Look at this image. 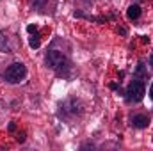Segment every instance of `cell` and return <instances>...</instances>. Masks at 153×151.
<instances>
[{
  "instance_id": "obj_4",
  "label": "cell",
  "mask_w": 153,
  "mask_h": 151,
  "mask_svg": "<svg viewBox=\"0 0 153 151\" xmlns=\"http://www.w3.org/2000/svg\"><path fill=\"white\" fill-rule=\"evenodd\" d=\"M148 123H150V119L146 115H143V114L134 115V119H132V124L137 126V128H144V126H148Z\"/></svg>"
},
{
  "instance_id": "obj_3",
  "label": "cell",
  "mask_w": 153,
  "mask_h": 151,
  "mask_svg": "<svg viewBox=\"0 0 153 151\" xmlns=\"http://www.w3.org/2000/svg\"><path fill=\"white\" fill-rule=\"evenodd\" d=\"M46 64H48L52 70L64 68V66H66V57H64V53L59 52V50H50L48 55H46Z\"/></svg>"
},
{
  "instance_id": "obj_6",
  "label": "cell",
  "mask_w": 153,
  "mask_h": 151,
  "mask_svg": "<svg viewBox=\"0 0 153 151\" xmlns=\"http://www.w3.org/2000/svg\"><path fill=\"white\" fill-rule=\"evenodd\" d=\"M29 43H30V46H32V48H38V46H39V36L36 34V30H34V36H30Z\"/></svg>"
},
{
  "instance_id": "obj_9",
  "label": "cell",
  "mask_w": 153,
  "mask_h": 151,
  "mask_svg": "<svg viewBox=\"0 0 153 151\" xmlns=\"http://www.w3.org/2000/svg\"><path fill=\"white\" fill-rule=\"evenodd\" d=\"M150 64H152V66H153V55H152V59H150Z\"/></svg>"
},
{
  "instance_id": "obj_1",
  "label": "cell",
  "mask_w": 153,
  "mask_h": 151,
  "mask_svg": "<svg viewBox=\"0 0 153 151\" xmlns=\"http://www.w3.org/2000/svg\"><path fill=\"white\" fill-rule=\"evenodd\" d=\"M27 75V70H25V66L22 64V62H14V64H11L7 70H5V80H9V82H13V84H16V82H22L23 78Z\"/></svg>"
},
{
  "instance_id": "obj_8",
  "label": "cell",
  "mask_w": 153,
  "mask_h": 151,
  "mask_svg": "<svg viewBox=\"0 0 153 151\" xmlns=\"http://www.w3.org/2000/svg\"><path fill=\"white\" fill-rule=\"evenodd\" d=\"M150 96H152V100H153V84H152V87H150Z\"/></svg>"
},
{
  "instance_id": "obj_7",
  "label": "cell",
  "mask_w": 153,
  "mask_h": 151,
  "mask_svg": "<svg viewBox=\"0 0 153 151\" xmlns=\"http://www.w3.org/2000/svg\"><path fill=\"white\" fill-rule=\"evenodd\" d=\"M32 2H34V5H38V7H43V5H45L48 0H32Z\"/></svg>"
},
{
  "instance_id": "obj_10",
  "label": "cell",
  "mask_w": 153,
  "mask_h": 151,
  "mask_svg": "<svg viewBox=\"0 0 153 151\" xmlns=\"http://www.w3.org/2000/svg\"><path fill=\"white\" fill-rule=\"evenodd\" d=\"M82 2H91V0H82Z\"/></svg>"
},
{
  "instance_id": "obj_5",
  "label": "cell",
  "mask_w": 153,
  "mask_h": 151,
  "mask_svg": "<svg viewBox=\"0 0 153 151\" xmlns=\"http://www.w3.org/2000/svg\"><path fill=\"white\" fill-rule=\"evenodd\" d=\"M141 16V7L139 5H130L128 7V18L130 20H135V18H139Z\"/></svg>"
},
{
  "instance_id": "obj_2",
  "label": "cell",
  "mask_w": 153,
  "mask_h": 151,
  "mask_svg": "<svg viewBox=\"0 0 153 151\" xmlns=\"http://www.w3.org/2000/svg\"><path fill=\"white\" fill-rule=\"evenodd\" d=\"M144 96V84L141 80H134L126 89V100L128 101H141Z\"/></svg>"
}]
</instances>
